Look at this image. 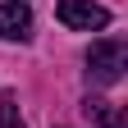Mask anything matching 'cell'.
Here are the masks:
<instances>
[{
    "instance_id": "obj_5",
    "label": "cell",
    "mask_w": 128,
    "mask_h": 128,
    "mask_svg": "<svg viewBox=\"0 0 128 128\" xmlns=\"http://www.w3.org/2000/svg\"><path fill=\"white\" fill-rule=\"evenodd\" d=\"M9 105H14V96L5 92V96H0V128H23L18 119H14V110H9Z\"/></svg>"
},
{
    "instance_id": "obj_4",
    "label": "cell",
    "mask_w": 128,
    "mask_h": 128,
    "mask_svg": "<svg viewBox=\"0 0 128 128\" xmlns=\"http://www.w3.org/2000/svg\"><path fill=\"white\" fill-rule=\"evenodd\" d=\"M82 114L92 119V128H119V110L110 105V101H101V96H87V101H82Z\"/></svg>"
},
{
    "instance_id": "obj_3",
    "label": "cell",
    "mask_w": 128,
    "mask_h": 128,
    "mask_svg": "<svg viewBox=\"0 0 128 128\" xmlns=\"http://www.w3.org/2000/svg\"><path fill=\"white\" fill-rule=\"evenodd\" d=\"M32 32V9L23 0H9V5H0V37L5 41H23Z\"/></svg>"
},
{
    "instance_id": "obj_2",
    "label": "cell",
    "mask_w": 128,
    "mask_h": 128,
    "mask_svg": "<svg viewBox=\"0 0 128 128\" xmlns=\"http://www.w3.org/2000/svg\"><path fill=\"white\" fill-rule=\"evenodd\" d=\"M55 18L69 32H96V28L110 23V9L96 5V0H60V5H55Z\"/></svg>"
},
{
    "instance_id": "obj_1",
    "label": "cell",
    "mask_w": 128,
    "mask_h": 128,
    "mask_svg": "<svg viewBox=\"0 0 128 128\" xmlns=\"http://www.w3.org/2000/svg\"><path fill=\"white\" fill-rule=\"evenodd\" d=\"M124 60H128L124 41H114V37H101V41H92V50H87V73H92V82H101V87L119 82V73H124Z\"/></svg>"
}]
</instances>
